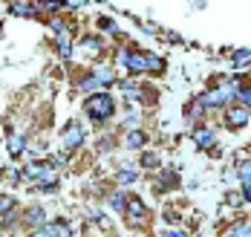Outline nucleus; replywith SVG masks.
<instances>
[{"instance_id": "b1692460", "label": "nucleus", "mask_w": 251, "mask_h": 237, "mask_svg": "<svg viewBox=\"0 0 251 237\" xmlns=\"http://www.w3.org/2000/svg\"><path fill=\"white\" fill-rule=\"evenodd\" d=\"M142 162H145V165H156V162H159V159L153 157V154H145V159H142Z\"/></svg>"}, {"instance_id": "f3484780", "label": "nucleus", "mask_w": 251, "mask_h": 237, "mask_svg": "<svg viewBox=\"0 0 251 237\" xmlns=\"http://www.w3.org/2000/svg\"><path fill=\"white\" fill-rule=\"evenodd\" d=\"M136 177H139V171H130V168H127V171H122V174H119V183H133Z\"/></svg>"}, {"instance_id": "6ab92c4d", "label": "nucleus", "mask_w": 251, "mask_h": 237, "mask_svg": "<svg viewBox=\"0 0 251 237\" xmlns=\"http://www.w3.org/2000/svg\"><path fill=\"white\" fill-rule=\"evenodd\" d=\"M84 50H87V53H99L101 44L99 41H93V38H87V41H84Z\"/></svg>"}, {"instance_id": "2eb2a0df", "label": "nucleus", "mask_w": 251, "mask_h": 237, "mask_svg": "<svg viewBox=\"0 0 251 237\" xmlns=\"http://www.w3.org/2000/svg\"><path fill=\"white\" fill-rule=\"evenodd\" d=\"M26 220H29V223H44L47 217H44V211L41 209H29L26 211Z\"/></svg>"}, {"instance_id": "9d476101", "label": "nucleus", "mask_w": 251, "mask_h": 237, "mask_svg": "<svg viewBox=\"0 0 251 237\" xmlns=\"http://www.w3.org/2000/svg\"><path fill=\"white\" fill-rule=\"evenodd\" d=\"M12 12H15V15H26V18H29V15H35V6H32V3H12Z\"/></svg>"}, {"instance_id": "7ed1b4c3", "label": "nucleus", "mask_w": 251, "mask_h": 237, "mask_svg": "<svg viewBox=\"0 0 251 237\" xmlns=\"http://www.w3.org/2000/svg\"><path fill=\"white\" fill-rule=\"evenodd\" d=\"M234 96H237V90H234V87H220V90H211V93H205V96H202V105L217 107V105H223V102H231Z\"/></svg>"}, {"instance_id": "aec40b11", "label": "nucleus", "mask_w": 251, "mask_h": 237, "mask_svg": "<svg viewBox=\"0 0 251 237\" xmlns=\"http://www.w3.org/2000/svg\"><path fill=\"white\" fill-rule=\"evenodd\" d=\"M110 206H113V209H125L127 200L122 197V194H116V197H110Z\"/></svg>"}, {"instance_id": "393cba45", "label": "nucleus", "mask_w": 251, "mask_h": 237, "mask_svg": "<svg viewBox=\"0 0 251 237\" xmlns=\"http://www.w3.org/2000/svg\"><path fill=\"white\" fill-rule=\"evenodd\" d=\"M168 237H185V235H182V232H171Z\"/></svg>"}, {"instance_id": "423d86ee", "label": "nucleus", "mask_w": 251, "mask_h": 237, "mask_svg": "<svg viewBox=\"0 0 251 237\" xmlns=\"http://www.w3.org/2000/svg\"><path fill=\"white\" fill-rule=\"evenodd\" d=\"M32 237H70V226L67 223H52V226H44L41 232H35Z\"/></svg>"}, {"instance_id": "a878e982", "label": "nucleus", "mask_w": 251, "mask_h": 237, "mask_svg": "<svg viewBox=\"0 0 251 237\" xmlns=\"http://www.w3.org/2000/svg\"><path fill=\"white\" fill-rule=\"evenodd\" d=\"M246 200L251 203V188H246Z\"/></svg>"}, {"instance_id": "dca6fc26", "label": "nucleus", "mask_w": 251, "mask_h": 237, "mask_svg": "<svg viewBox=\"0 0 251 237\" xmlns=\"http://www.w3.org/2000/svg\"><path fill=\"white\" fill-rule=\"evenodd\" d=\"M231 235H234V237H251V226L240 223V226H234V229H231Z\"/></svg>"}, {"instance_id": "f257e3e1", "label": "nucleus", "mask_w": 251, "mask_h": 237, "mask_svg": "<svg viewBox=\"0 0 251 237\" xmlns=\"http://www.w3.org/2000/svg\"><path fill=\"white\" fill-rule=\"evenodd\" d=\"M113 110H116V102H113L107 93H93V96L87 99V113H90L93 119H110Z\"/></svg>"}, {"instance_id": "f03ea898", "label": "nucleus", "mask_w": 251, "mask_h": 237, "mask_svg": "<svg viewBox=\"0 0 251 237\" xmlns=\"http://www.w3.org/2000/svg\"><path fill=\"white\" fill-rule=\"evenodd\" d=\"M26 177H29V180H41L44 185L55 183V171H52L50 162H35V165H29V168H26Z\"/></svg>"}, {"instance_id": "bb28decb", "label": "nucleus", "mask_w": 251, "mask_h": 237, "mask_svg": "<svg viewBox=\"0 0 251 237\" xmlns=\"http://www.w3.org/2000/svg\"><path fill=\"white\" fill-rule=\"evenodd\" d=\"M228 237H234V235H228Z\"/></svg>"}, {"instance_id": "f8f14e48", "label": "nucleus", "mask_w": 251, "mask_h": 237, "mask_svg": "<svg viewBox=\"0 0 251 237\" xmlns=\"http://www.w3.org/2000/svg\"><path fill=\"white\" fill-rule=\"evenodd\" d=\"M145 145V133H127V148H142Z\"/></svg>"}, {"instance_id": "20e7f679", "label": "nucleus", "mask_w": 251, "mask_h": 237, "mask_svg": "<svg viewBox=\"0 0 251 237\" xmlns=\"http://www.w3.org/2000/svg\"><path fill=\"white\" fill-rule=\"evenodd\" d=\"M64 148L67 151H73V148H78L81 142H84V131H81V125H75V122H70L67 128H64Z\"/></svg>"}, {"instance_id": "39448f33", "label": "nucleus", "mask_w": 251, "mask_h": 237, "mask_svg": "<svg viewBox=\"0 0 251 237\" xmlns=\"http://www.w3.org/2000/svg\"><path fill=\"white\" fill-rule=\"evenodd\" d=\"M122 64H127L133 73H142V70H151V58L148 55H133V53H125L122 55Z\"/></svg>"}, {"instance_id": "4be33fe9", "label": "nucleus", "mask_w": 251, "mask_h": 237, "mask_svg": "<svg viewBox=\"0 0 251 237\" xmlns=\"http://www.w3.org/2000/svg\"><path fill=\"white\" fill-rule=\"evenodd\" d=\"M237 96H240V102H246V105H251V90H240Z\"/></svg>"}, {"instance_id": "9b49d317", "label": "nucleus", "mask_w": 251, "mask_h": 237, "mask_svg": "<svg viewBox=\"0 0 251 237\" xmlns=\"http://www.w3.org/2000/svg\"><path fill=\"white\" fill-rule=\"evenodd\" d=\"M194 139H197V145H200V148H205V145H208V142L214 139V133H211V131H205V128H200V131L194 133Z\"/></svg>"}, {"instance_id": "0eeeda50", "label": "nucleus", "mask_w": 251, "mask_h": 237, "mask_svg": "<svg viewBox=\"0 0 251 237\" xmlns=\"http://www.w3.org/2000/svg\"><path fill=\"white\" fill-rule=\"evenodd\" d=\"M249 110H246V107H231V110H228V125H231V128H246V125H249Z\"/></svg>"}, {"instance_id": "6e6552de", "label": "nucleus", "mask_w": 251, "mask_h": 237, "mask_svg": "<svg viewBox=\"0 0 251 237\" xmlns=\"http://www.w3.org/2000/svg\"><path fill=\"white\" fill-rule=\"evenodd\" d=\"M58 50L64 58H70L73 55V44H70V38H67V32H58Z\"/></svg>"}, {"instance_id": "412c9836", "label": "nucleus", "mask_w": 251, "mask_h": 237, "mask_svg": "<svg viewBox=\"0 0 251 237\" xmlns=\"http://www.w3.org/2000/svg\"><path fill=\"white\" fill-rule=\"evenodd\" d=\"M12 206H15V200H12V197H0V214H6Z\"/></svg>"}, {"instance_id": "a211bd4d", "label": "nucleus", "mask_w": 251, "mask_h": 237, "mask_svg": "<svg viewBox=\"0 0 251 237\" xmlns=\"http://www.w3.org/2000/svg\"><path fill=\"white\" fill-rule=\"evenodd\" d=\"M249 58H251V50H243V53H237L234 64H237V67H243V64H249Z\"/></svg>"}, {"instance_id": "5701e85b", "label": "nucleus", "mask_w": 251, "mask_h": 237, "mask_svg": "<svg viewBox=\"0 0 251 237\" xmlns=\"http://www.w3.org/2000/svg\"><path fill=\"white\" fill-rule=\"evenodd\" d=\"M228 203H231V206H240V203H243V197H240V194H234V191H231V194H228Z\"/></svg>"}, {"instance_id": "1a4fd4ad", "label": "nucleus", "mask_w": 251, "mask_h": 237, "mask_svg": "<svg viewBox=\"0 0 251 237\" xmlns=\"http://www.w3.org/2000/svg\"><path fill=\"white\" fill-rule=\"evenodd\" d=\"M9 151H12L15 157L24 151V136H21V133H9Z\"/></svg>"}, {"instance_id": "4468645a", "label": "nucleus", "mask_w": 251, "mask_h": 237, "mask_svg": "<svg viewBox=\"0 0 251 237\" xmlns=\"http://www.w3.org/2000/svg\"><path fill=\"white\" fill-rule=\"evenodd\" d=\"M240 180H243L246 188H251V162H243L240 165Z\"/></svg>"}, {"instance_id": "ddd939ff", "label": "nucleus", "mask_w": 251, "mask_h": 237, "mask_svg": "<svg viewBox=\"0 0 251 237\" xmlns=\"http://www.w3.org/2000/svg\"><path fill=\"white\" fill-rule=\"evenodd\" d=\"M127 211H130V217H142L145 214V206L139 203V200H127V206H125Z\"/></svg>"}]
</instances>
